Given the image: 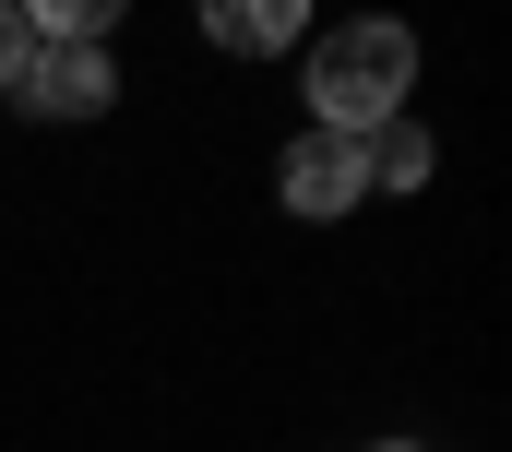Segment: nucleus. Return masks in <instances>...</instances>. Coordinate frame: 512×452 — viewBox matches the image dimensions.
I'll return each mask as SVG.
<instances>
[{"label":"nucleus","mask_w":512,"mask_h":452,"mask_svg":"<svg viewBox=\"0 0 512 452\" xmlns=\"http://www.w3.org/2000/svg\"><path fill=\"white\" fill-rule=\"evenodd\" d=\"M405 84H417V36L393 12H346L310 36V119L322 131H382L405 119Z\"/></svg>","instance_id":"obj_1"},{"label":"nucleus","mask_w":512,"mask_h":452,"mask_svg":"<svg viewBox=\"0 0 512 452\" xmlns=\"http://www.w3.org/2000/svg\"><path fill=\"white\" fill-rule=\"evenodd\" d=\"M274 191H286V215H310V226H346L358 203H370L358 131H298V143H286V167H274Z\"/></svg>","instance_id":"obj_2"},{"label":"nucleus","mask_w":512,"mask_h":452,"mask_svg":"<svg viewBox=\"0 0 512 452\" xmlns=\"http://www.w3.org/2000/svg\"><path fill=\"white\" fill-rule=\"evenodd\" d=\"M12 96L36 119H108L120 108V72H108V48H84V36H36V60H24Z\"/></svg>","instance_id":"obj_3"},{"label":"nucleus","mask_w":512,"mask_h":452,"mask_svg":"<svg viewBox=\"0 0 512 452\" xmlns=\"http://www.w3.org/2000/svg\"><path fill=\"white\" fill-rule=\"evenodd\" d=\"M203 36L239 48V60H274V48L310 36V0H203Z\"/></svg>","instance_id":"obj_4"},{"label":"nucleus","mask_w":512,"mask_h":452,"mask_svg":"<svg viewBox=\"0 0 512 452\" xmlns=\"http://www.w3.org/2000/svg\"><path fill=\"white\" fill-rule=\"evenodd\" d=\"M358 167H370V191H417L429 179V131H405V119L358 131Z\"/></svg>","instance_id":"obj_5"},{"label":"nucleus","mask_w":512,"mask_h":452,"mask_svg":"<svg viewBox=\"0 0 512 452\" xmlns=\"http://www.w3.org/2000/svg\"><path fill=\"white\" fill-rule=\"evenodd\" d=\"M131 0H24V24L36 36H84V48H108V24H120Z\"/></svg>","instance_id":"obj_6"},{"label":"nucleus","mask_w":512,"mask_h":452,"mask_svg":"<svg viewBox=\"0 0 512 452\" xmlns=\"http://www.w3.org/2000/svg\"><path fill=\"white\" fill-rule=\"evenodd\" d=\"M24 60H36V24H24V0H0V96L24 84Z\"/></svg>","instance_id":"obj_7"},{"label":"nucleus","mask_w":512,"mask_h":452,"mask_svg":"<svg viewBox=\"0 0 512 452\" xmlns=\"http://www.w3.org/2000/svg\"><path fill=\"white\" fill-rule=\"evenodd\" d=\"M370 452H417V441H370Z\"/></svg>","instance_id":"obj_8"}]
</instances>
